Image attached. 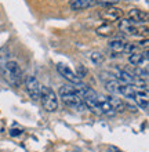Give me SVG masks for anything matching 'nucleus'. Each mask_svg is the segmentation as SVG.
Instances as JSON below:
<instances>
[{
    "label": "nucleus",
    "mask_w": 149,
    "mask_h": 152,
    "mask_svg": "<svg viewBox=\"0 0 149 152\" xmlns=\"http://www.w3.org/2000/svg\"><path fill=\"white\" fill-rule=\"evenodd\" d=\"M60 97H61V100H62V102L66 107H69V108L79 109V111L86 108L84 104H83V98L77 93V90L75 88L73 84H64L60 88Z\"/></svg>",
    "instance_id": "nucleus-1"
},
{
    "label": "nucleus",
    "mask_w": 149,
    "mask_h": 152,
    "mask_svg": "<svg viewBox=\"0 0 149 152\" xmlns=\"http://www.w3.org/2000/svg\"><path fill=\"white\" fill-rule=\"evenodd\" d=\"M41 105L47 112H55L58 109V98H57L55 91L49 86H41L40 90V98Z\"/></svg>",
    "instance_id": "nucleus-2"
},
{
    "label": "nucleus",
    "mask_w": 149,
    "mask_h": 152,
    "mask_svg": "<svg viewBox=\"0 0 149 152\" xmlns=\"http://www.w3.org/2000/svg\"><path fill=\"white\" fill-rule=\"evenodd\" d=\"M3 75L8 79V82L12 84H18V82L22 77V71L18 62L15 61H7L3 65Z\"/></svg>",
    "instance_id": "nucleus-3"
},
{
    "label": "nucleus",
    "mask_w": 149,
    "mask_h": 152,
    "mask_svg": "<svg viewBox=\"0 0 149 152\" xmlns=\"http://www.w3.org/2000/svg\"><path fill=\"white\" fill-rule=\"evenodd\" d=\"M119 29L121 32L130 33L133 36H142V35H148V26L146 24L144 26H135L133 22H130L127 18H120L119 20Z\"/></svg>",
    "instance_id": "nucleus-4"
},
{
    "label": "nucleus",
    "mask_w": 149,
    "mask_h": 152,
    "mask_svg": "<svg viewBox=\"0 0 149 152\" xmlns=\"http://www.w3.org/2000/svg\"><path fill=\"white\" fill-rule=\"evenodd\" d=\"M25 87H26V91H28L29 97H31L32 100L37 101L40 98L41 84L35 76L31 75V76H26V77H25Z\"/></svg>",
    "instance_id": "nucleus-5"
},
{
    "label": "nucleus",
    "mask_w": 149,
    "mask_h": 152,
    "mask_svg": "<svg viewBox=\"0 0 149 152\" xmlns=\"http://www.w3.org/2000/svg\"><path fill=\"white\" fill-rule=\"evenodd\" d=\"M127 20L130 22L135 24H146L149 20V14L145 11V10H140V8H130L127 11Z\"/></svg>",
    "instance_id": "nucleus-6"
},
{
    "label": "nucleus",
    "mask_w": 149,
    "mask_h": 152,
    "mask_svg": "<svg viewBox=\"0 0 149 152\" xmlns=\"http://www.w3.org/2000/svg\"><path fill=\"white\" fill-rule=\"evenodd\" d=\"M101 18L106 22V24H109V22H113V21H119L120 18H123V11H121L120 8L117 7H106L104 8L102 11L100 12Z\"/></svg>",
    "instance_id": "nucleus-7"
},
{
    "label": "nucleus",
    "mask_w": 149,
    "mask_h": 152,
    "mask_svg": "<svg viewBox=\"0 0 149 152\" xmlns=\"http://www.w3.org/2000/svg\"><path fill=\"white\" fill-rule=\"evenodd\" d=\"M57 71H58V73H60V75L62 76L65 80H68L71 84H77V83H80V82H81V80L76 76V73L73 72V71L69 68L68 65L57 64Z\"/></svg>",
    "instance_id": "nucleus-8"
},
{
    "label": "nucleus",
    "mask_w": 149,
    "mask_h": 152,
    "mask_svg": "<svg viewBox=\"0 0 149 152\" xmlns=\"http://www.w3.org/2000/svg\"><path fill=\"white\" fill-rule=\"evenodd\" d=\"M98 107H100L101 115H106V116H115L116 115L115 109L112 108V105H110V102L108 101L106 97H100L98 96Z\"/></svg>",
    "instance_id": "nucleus-9"
},
{
    "label": "nucleus",
    "mask_w": 149,
    "mask_h": 152,
    "mask_svg": "<svg viewBox=\"0 0 149 152\" xmlns=\"http://www.w3.org/2000/svg\"><path fill=\"white\" fill-rule=\"evenodd\" d=\"M129 62L134 66H141L142 64L148 62V51L145 53H133L129 56Z\"/></svg>",
    "instance_id": "nucleus-10"
},
{
    "label": "nucleus",
    "mask_w": 149,
    "mask_h": 152,
    "mask_svg": "<svg viewBox=\"0 0 149 152\" xmlns=\"http://www.w3.org/2000/svg\"><path fill=\"white\" fill-rule=\"evenodd\" d=\"M97 3L95 0H71V8L75 10V11H79V10H86V8L93 7L94 4Z\"/></svg>",
    "instance_id": "nucleus-11"
},
{
    "label": "nucleus",
    "mask_w": 149,
    "mask_h": 152,
    "mask_svg": "<svg viewBox=\"0 0 149 152\" xmlns=\"http://www.w3.org/2000/svg\"><path fill=\"white\" fill-rule=\"evenodd\" d=\"M135 91H137V90H135L134 86H131V84L123 83V82H120V84H119V96H123V97H126V98L134 100Z\"/></svg>",
    "instance_id": "nucleus-12"
},
{
    "label": "nucleus",
    "mask_w": 149,
    "mask_h": 152,
    "mask_svg": "<svg viewBox=\"0 0 149 152\" xmlns=\"http://www.w3.org/2000/svg\"><path fill=\"white\" fill-rule=\"evenodd\" d=\"M106 98H108V101L110 102L112 108L115 109V112H116V113L126 111V108H127V104H126V102L121 100V98H119V97H116V96H110V97H106Z\"/></svg>",
    "instance_id": "nucleus-13"
},
{
    "label": "nucleus",
    "mask_w": 149,
    "mask_h": 152,
    "mask_svg": "<svg viewBox=\"0 0 149 152\" xmlns=\"http://www.w3.org/2000/svg\"><path fill=\"white\" fill-rule=\"evenodd\" d=\"M134 100L137 101V104L140 108H142L144 111H148V91H142V90H137Z\"/></svg>",
    "instance_id": "nucleus-14"
},
{
    "label": "nucleus",
    "mask_w": 149,
    "mask_h": 152,
    "mask_svg": "<svg viewBox=\"0 0 149 152\" xmlns=\"http://www.w3.org/2000/svg\"><path fill=\"white\" fill-rule=\"evenodd\" d=\"M119 84H120V80H117L116 77H112V79L105 82V88L113 96H119Z\"/></svg>",
    "instance_id": "nucleus-15"
},
{
    "label": "nucleus",
    "mask_w": 149,
    "mask_h": 152,
    "mask_svg": "<svg viewBox=\"0 0 149 152\" xmlns=\"http://www.w3.org/2000/svg\"><path fill=\"white\" fill-rule=\"evenodd\" d=\"M126 43L127 42H124L123 39H113V40H110L109 42V48L112 50V51H115V53H123L124 51V47H126Z\"/></svg>",
    "instance_id": "nucleus-16"
},
{
    "label": "nucleus",
    "mask_w": 149,
    "mask_h": 152,
    "mask_svg": "<svg viewBox=\"0 0 149 152\" xmlns=\"http://www.w3.org/2000/svg\"><path fill=\"white\" fill-rule=\"evenodd\" d=\"M95 32H97V35H100V36H102V37H109L115 33L113 32V28L109 24H106V22H105L104 25L98 26V28L95 29Z\"/></svg>",
    "instance_id": "nucleus-17"
},
{
    "label": "nucleus",
    "mask_w": 149,
    "mask_h": 152,
    "mask_svg": "<svg viewBox=\"0 0 149 152\" xmlns=\"http://www.w3.org/2000/svg\"><path fill=\"white\" fill-rule=\"evenodd\" d=\"M90 58H91V61H93L94 64H97V65L102 64V62L105 61L104 54H101V53H97V51L91 53V54H90Z\"/></svg>",
    "instance_id": "nucleus-18"
},
{
    "label": "nucleus",
    "mask_w": 149,
    "mask_h": 152,
    "mask_svg": "<svg viewBox=\"0 0 149 152\" xmlns=\"http://www.w3.org/2000/svg\"><path fill=\"white\" fill-rule=\"evenodd\" d=\"M76 76L79 77V79H83V77H86L87 76V73H89V71H87V68H86L84 65H77L76 66Z\"/></svg>",
    "instance_id": "nucleus-19"
},
{
    "label": "nucleus",
    "mask_w": 149,
    "mask_h": 152,
    "mask_svg": "<svg viewBox=\"0 0 149 152\" xmlns=\"http://www.w3.org/2000/svg\"><path fill=\"white\" fill-rule=\"evenodd\" d=\"M95 1L100 4H105V6H112V4L117 3V1H120V0H95Z\"/></svg>",
    "instance_id": "nucleus-20"
},
{
    "label": "nucleus",
    "mask_w": 149,
    "mask_h": 152,
    "mask_svg": "<svg viewBox=\"0 0 149 152\" xmlns=\"http://www.w3.org/2000/svg\"><path fill=\"white\" fill-rule=\"evenodd\" d=\"M21 134H22V130H20V129H12V130H10V136L11 137L21 136Z\"/></svg>",
    "instance_id": "nucleus-21"
},
{
    "label": "nucleus",
    "mask_w": 149,
    "mask_h": 152,
    "mask_svg": "<svg viewBox=\"0 0 149 152\" xmlns=\"http://www.w3.org/2000/svg\"><path fill=\"white\" fill-rule=\"evenodd\" d=\"M138 47H144L145 50H148V39H144V40H140L137 44Z\"/></svg>",
    "instance_id": "nucleus-22"
},
{
    "label": "nucleus",
    "mask_w": 149,
    "mask_h": 152,
    "mask_svg": "<svg viewBox=\"0 0 149 152\" xmlns=\"http://www.w3.org/2000/svg\"><path fill=\"white\" fill-rule=\"evenodd\" d=\"M3 57H4V54H3V51L0 50V64H1V61H3Z\"/></svg>",
    "instance_id": "nucleus-23"
}]
</instances>
